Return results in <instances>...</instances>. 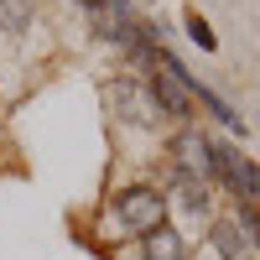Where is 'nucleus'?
Here are the masks:
<instances>
[{
	"label": "nucleus",
	"instance_id": "f8f14e48",
	"mask_svg": "<svg viewBox=\"0 0 260 260\" xmlns=\"http://www.w3.org/2000/svg\"><path fill=\"white\" fill-rule=\"evenodd\" d=\"M255 198H260V187H255Z\"/></svg>",
	"mask_w": 260,
	"mask_h": 260
},
{
	"label": "nucleus",
	"instance_id": "1a4fd4ad",
	"mask_svg": "<svg viewBox=\"0 0 260 260\" xmlns=\"http://www.w3.org/2000/svg\"><path fill=\"white\" fill-rule=\"evenodd\" d=\"M0 26H6V31L26 26V0H0Z\"/></svg>",
	"mask_w": 260,
	"mask_h": 260
},
{
	"label": "nucleus",
	"instance_id": "0eeeda50",
	"mask_svg": "<svg viewBox=\"0 0 260 260\" xmlns=\"http://www.w3.org/2000/svg\"><path fill=\"white\" fill-rule=\"evenodd\" d=\"M213 250H219L224 260H255L260 255L245 234H240V224H219V229H213Z\"/></svg>",
	"mask_w": 260,
	"mask_h": 260
},
{
	"label": "nucleus",
	"instance_id": "f03ea898",
	"mask_svg": "<svg viewBox=\"0 0 260 260\" xmlns=\"http://www.w3.org/2000/svg\"><path fill=\"white\" fill-rule=\"evenodd\" d=\"M115 219H120L130 234H151V229L167 219V198H161L156 187H130V192L115 198Z\"/></svg>",
	"mask_w": 260,
	"mask_h": 260
},
{
	"label": "nucleus",
	"instance_id": "39448f33",
	"mask_svg": "<svg viewBox=\"0 0 260 260\" xmlns=\"http://www.w3.org/2000/svg\"><path fill=\"white\" fill-rule=\"evenodd\" d=\"M115 104L125 110V120H130V125H151V115H156V99H151V89L141 94L130 78H120V83H115Z\"/></svg>",
	"mask_w": 260,
	"mask_h": 260
},
{
	"label": "nucleus",
	"instance_id": "7ed1b4c3",
	"mask_svg": "<svg viewBox=\"0 0 260 260\" xmlns=\"http://www.w3.org/2000/svg\"><path fill=\"white\" fill-rule=\"evenodd\" d=\"M172 156H177V177H208L213 172V141H203V136H192V130H182L177 141H172Z\"/></svg>",
	"mask_w": 260,
	"mask_h": 260
},
{
	"label": "nucleus",
	"instance_id": "423d86ee",
	"mask_svg": "<svg viewBox=\"0 0 260 260\" xmlns=\"http://www.w3.org/2000/svg\"><path fill=\"white\" fill-rule=\"evenodd\" d=\"M146 260H187L182 234H177V229H167V224H156V229L146 234Z\"/></svg>",
	"mask_w": 260,
	"mask_h": 260
},
{
	"label": "nucleus",
	"instance_id": "f257e3e1",
	"mask_svg": "<svg viewBox=\"0 0 260 260\" xmlns=\"http://www.w3.org/2000/svg\"><path fill=\"white\" fill-rule=\"evenodd\" d=\"M161 57V73H151V99H156V115H172V120H187L192 115V89H187V68L177 57Z\"/></svg>",
	"mask_w": 260,
	"mask_h": 260
},
{
	"label": "nucleus",
	"instance_id": "6e6552de",
	"mask_svg": "<svg viewBox=\"0 0 260 260\" xmlns=\"http://www.w3.org/2000/svg\"><path fill=\"white\" fill-rule=\"evenodd\" d=\"M187 37H192V42H198V47H203V52H213V47H219V37H213V31H208V21H203L198 11H187Z\"/></svg>",
	"mask_w": 260,
	"mask_h": 260
},
{
	"label": "nucleus",
	"instance_id": "9b49d317",
	"mask_svg": "<svg viewBox=\"0 0 260 260\" xmlns=\"http://www.w3.org/2000/svg\"><path fill=\"white\" fill-rule=\"evenodd\" d=\"M83 6H89V11H99V16H125V6H130V0H83Z\"/></svg>",
	"mask_w": 260,
	"mask_h": 260
},
{
	"label": "nucleus",
	"instance_id": "9d476101",
	"mask_svg": "<svg viewBox=\"0 0 260 260\" xmlns=\"http://www.w3.org/2000/svg\"><path fill=\"white\" fill-rule=\"evenodd\" d=\"M234 224H240V229H245V240L260 250V213H255V203H240V219H234Z\"/></svg>",
	"mask_w": 260,
	"mask_h": 260
},
{
	"label": "nucleus",
	"instance_id": "20e7f679",
	"mask_svg": "<svg viewBox=\"0 0 260 260\" xmlns=\"http://www.w3.org/2000/svg\"><path fill=\"white\" fill-rule=\"evenodd\" d=\"M213 172H219V177L240 192V198H255V187H260V172L240 156V151L234 146H213Z\"/></svg>",
	"mask_w": 260,
	"mask_h": 260
}]
</instances>
